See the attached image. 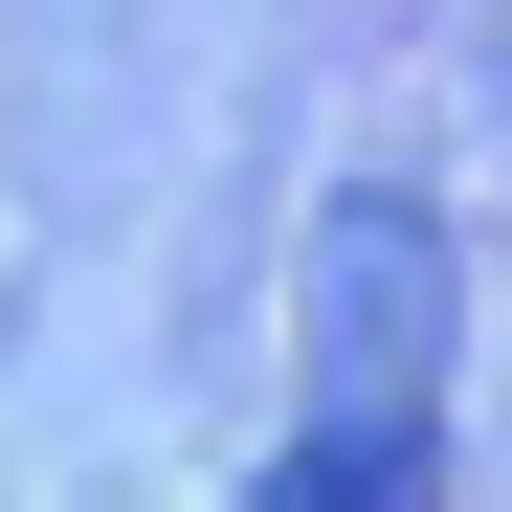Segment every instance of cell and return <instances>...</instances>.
<instances>
[{
	"mask_svg": "<svg viewBox=\"0 0 512 512\" xmlns=\"http://www.w3.org/2000/svg\"><path fill=\"white\" fill-rule=\"evenodd\" d=\"M446 357H468V245H446V201L334 179L312 245H290V401L312 423H446Z\"/></svg>",
	"mask_w": 512,
	"mask_h": 512,
	"instance_id": "cell-1",
	"label": "cell"
},
{
	"mask_svg": "<svg viewBox=\"0 0 512 512\" xmlns=\"http://www.w3.org/2000/svg\"><path fill=\"white\" fill-rule=\"evenodd\" d=\"M245 512H446V423H312L290 401V468Z\"/></svg>",
	"mask_w": 512,
	"mask_h": 512,
	"instance_id": "cell-2",
	"label": "cell"
}]
</instances>
